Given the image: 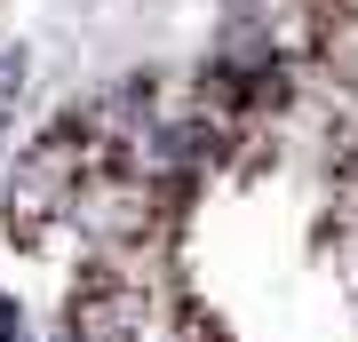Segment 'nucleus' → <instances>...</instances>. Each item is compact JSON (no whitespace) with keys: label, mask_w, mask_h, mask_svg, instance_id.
Returning a JSON list of instances; mask_svg holds the SVG:
<instances>
[{"label":"nucleus","mask_w":358,"mask_h":342,"mask_svg":"<svg viewBox=\"0 0 358 342\" xmlns=\"http://www.w3.org/2000/svg\"><path fill=\"white\" fill-rule=\"evenodd\" d=\"M152 318V294L128 263H88L72 287V342H136V327Z\"/></svg>","instance_id":"obj_1"},{"label":"nucleus","mask_w":358,"mask_h":342,"mask_svg":"<svg viewBox=\"0 0 358 342\" xmlns=\"http://www.w3.org/2000/svg\"><path fill=\"white\" fill-rule=\"evenodd\" d=\"M192 342H223V327H215V318H199V327H192Z\"/></svg>","instance_id":"obj_4"},{"label":"nucleus","mask_w":358,"mask_h":342,"mask_svg":"<svg viewBox=\"0 0 358 342\" xmlns=\"http://www.w3.org/2000/svg\"><path fill=\"white\" fill-rule=\"evenodd\" d=\"M0 342H32V327H24L16 311H0Z\"/></svg>","instance_id":"obj_3"},{"label":"nucleus","mask_w":358,"mask_h":342,"mask_svg":"<svg viewBox=\"0 0 358 342\" xmlns=\"http://www.w3.org/2000/svg\"><path fill=\"white\" fill-rule=\"evenodd\" d=\"M72 215L88 223L103 247H136L143 231H152L159 199H152V183H136V176H96V183L72 191Z\"/></svg>","instance_id":"obj_2"}]
</instances>
